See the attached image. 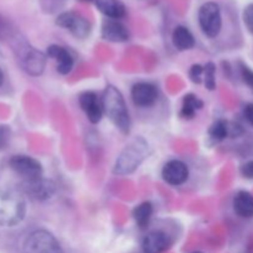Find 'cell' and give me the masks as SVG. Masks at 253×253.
<instances>
[{
	"instance_id": "7402d4cb",
	"label": "cell",
	"mask_w": 253,
	"mask_h": 253,
	"mask_svg": "<svg viewBox=\"0 0 253 253\" xmlns=\"http://www.w3.org/2000/svg\"><path fill=\"white\" fill-rule=\"evenodd\" d=\"M215 72H216V67L214 63L209 62L207 66L204 67V81L205 85L209 90H214L216 88V79H215Z\"/></svg>"
},
{
	"instance_id": "4316f807",
	"label": "cell",
	"mask_w": 253,
	"mask_h": 253,
	"mask_svg": "<svg viewBox=\"0 0 253 253\" xmlns=\"http://www.w3.org/2000/svg\"><path fill=\"white\" fill-rule=\"evenodd\" d=\"M241 174L247 179H253V161H249L242 166Z\"/></svg>"
},
{
	"instance_id": "f546056e",
	"label": "cell",
	"mask_w": 253,
	"mask_h": 253,
	"mask_svg": "<svg viewBox=\"0 0 253 253\" xmlns=\"http://www.w3.org/2000/svg\"><path fill=\"white\" fill-rule=\"evenodd\" d=\"M0 30H1V21H0Z\"/></svg>"
},
{
	"instance_id": "8992f818",
	"label": "cell",
	"mask_w": 253,
	"mask_h": 253,
	"mask_svg": "<svg viewBox=\"0 0 253 253\" xmlns=\"http://www.w3.org/2000/svg\"><path fill=\"white\" fill-rule=\"evenodd\" d=\"M56 24L63 29L68 30L77 39H85L90 34V24L85 17L76 12H62L56 19Z\"/></svg>"
},
{
	"instance_id": "1f68e13d",
	"label": "cell",
	"mask_w": 253,
	"mask_h": 253,
	"mask_svg": "<svg viewBox=\"0 0 253 253\" xmlns=\"http://www.w3.org/2000/svg\"><path fill=\"white\" fill-rule=\"evenodd\" d=\"M193 253H202V252H193Z\"/></svg>"
},
{
	"instance_id": "8fae6325",
	"label": "cell",
	"mask_w": 253,
	"mask_h": 253,
	"mask_svg": "<svg viewBox=\"0 0 253 253\" xmlns=\"http://www.w3.org/2000/svg\"><path fill=\"white\" fill-rule=\"evenodd\" d=\"M189 170L185 163L182 161L173 160L166 163L162 169V177L168 184L170 185H180L188 179Z\"/></svg>"
},
{
	"instance_id": "7c38bea8",
	"label": "cell",
	"mask_w": 253,
	"mask_h": 253,
	"mask_svg": "<svg viewBox=\"0 0 253 253\" xmlns=\"http://www.w3.org/2000/svg\"><path fill=\"white\" fill-rule=\"evenodd\" d=\"M47 54L57 63V71L61 74H68L73 69L74 59L68 49L62 46L52 44L47 49Z\"/></svg>"
},
{
	"instance_id": "d6986e66",
	"label": "cell",
	"mask_w": 253,
	"mask_h": 253,
	"mask_svg": "<svg viewBox=\"0 0 253 253\" xmlns=\"http://www.w3.org/2000/svg\"><path fill=\"white\" fill-rule=\"evenodd\" d=\"M203 108V101L194 94H187L183 99L182 110H180V116L183 119H193L195 113Z\"/></svg>"
},
{
	"instance_id": "ffe728a7",
	"label": "cell",
	"mask_w": 253,
	"mask_h": 253,
	"mask_svg": "<svg viewBox=\"0 0 253 253\" xmlns=\"http://www.w3.org/2000/svg\"><path fill=\"white\" fill-rule=\"evenodd\" d=\"M153 214V207L151 203L145 202L142 204L137 205V207L133 209L132 215L133 219H135L136 224L141 227V229H145L148 224H150V220L152 217Z\"/></svg>"
},
{
	"instance_id": "44dd1931",
	"label": "cell",
	"mask_w": 253,
	"mask_h": 253,
	"mask_svg": "<svg viewBox=\"0 0 253 253\" xmlns=\"http://www.w3.org/2000/svg\"><path fill=\"white\" fill-rule=\"evenodd\" d=\"M227 135H229V125L225 120L215 121L209 130V136L216 142L225 140Z\"/></svg>"
},
{
	"instance_id": "d4e9b609",
	"label": "cell",
	"mask_w": 253,
	"mask_h": 253,
	"mask_svg": "<svg viewBox=\"0 0 253 253\" xmlns=\"http://www.w3.org/2000/svg\"><path fill=\"white\" fill-rule=\"evenodd\" d=\"M241 77L242 81L250 86V88L253 90V71L251 68H249L247 66L241 67Z\"/></svg>"
},
{
	"instance_id": "4fadbf2b",
	"label": "cell",
	"mask_w": 253,
	"mask_h": 253,
	"mask_svg": "<svg viewBox=\"0 0 253 253\" xmlns=\"http://www.w3.org/2000/svg\"><path fill=\"white\" fill-rule=\"evenodd\" d=\"M101 36L104 40L111 42H125L128 40V31L125 25L114 19H108L101 26Z\"/></svg>"
},
{
	"instance_id": "2e32d148",
	"label": "cell",
	"mask_w": 253,
	"mask_h": 253,
	"mask_svg": "<svg viewBox=\"0 0 253 253\" xmlns=\"http://www.w3.org/2000/svg\"><path fill=\"white\" fill-rule=\"evenodd\" d=\"M234 210L240 217H253V195L246 190H241L235 195Z\"/></svg>"
},
{
	"instance_id": "cb8c5ba5",
	"label": "cell",
	"mask_w": 253,
	"mask_h": 253,
	"mask_svg": "<svg viewBox=\"0 0 253 253\" xmlns=\"http://www.w3.org/2000/svg\"><path fill=\"white\" fill-rule=\"evenodd\" d=\"M244 21L249 31L253 35V4H250L244 10Z\"/></svg>"
},
{
	"instance_id": "83f0119b",
	"label": "cell",
	"mask_w": 253,
	"mask_h": 253,
	"mask_svg": "<svg viewBox=\"0 0 253 253\" xmlns=\"http://www.w3.org/2000/svg\"><path fill=\"white\" fill-rule=\"evenodd\" d=\"M245 118L247 119L250 124L253 126V104H247L246 108H245Z\"/></svg>"
},
{
	"instance_id": "30bf717a",
	"label": "cell",
	"mask_w": 253,
	"mask_h": 253,
	"mask_svg": "<svg viewBox=\"0 0 253 253\" xmlns=\"http://www.w3.org/2000/svg\"><path fill=\"white\" fill-rule=\"evenodd\" d=\"M131 96H132L135 105L141 106V108H148L157 101L158 91L153 84L142 82V83H137L132 86Z\"/></svg>"
},
{
	"instance_id": "603a6c76",
	"label": "cell",
	"mask_w": 253,
	"mask_h": 253,
	"mask_svg": "<svg viewBox=\"0 0 253 253\" xmlns=\"http://www.w3.org/2000/svg\"><path fill=\"white\" fill-rule=\"evenodd\" d=\"M203 74H204V67L200 66V64H194L189 71V76L192 78V81L198 84L202 83Z\"/></svg>"
},
{
	"instance_id": "277c9868",
	"label": "cell",
	"mask_w": 253,
	"mask_h": 253,
	"mask_svg": "<svg viewBox=\"0 0 253 253\" xmlns=\"http://www.w3.org/2000/svg\"><path fill=\"white\" fill-rule=\"evenodd\" d=\"M198 20L202 31L210 39H214L221 31L222 19L220 6L214 1H208L200 6Z\"/></svg>"
},
{
	"instance_id": "9c48e42d",
	"label": "cell",
	"mask_w": 253,
	"mask_h": 253,
	"mask_svg": "<svg viewBox=\"0 0 253 253\" xmlns=\"http://www.w3.org/2000/svg\"><path fill=\"white\" fill-rule=\"evenodd\" d=\"M79 104L82 110L85 113L86 118L91 124H98L103 118V104L99 101L98 96L93 91H84L79 96Z\"/></svg>"
},
{
	"instance_id": "52a82bcc",
	"label": "cell",
	"mask_w": 253,
	"mask_h": 253,
	"mask_svg": "<svg viewBox=\"0 0 253 253\" xmlns=\"http://www.w3.org/2000/svg\"><path fill=\"white\" fill-rule=\"evenodd\" d=\"M10 168L24 180H32L42 177V166L30 156H14L9 161Z\"/></svg>"
},
{
	"instance_id": "e0dca14e",
	"label": "cell",
	"mask_w": 253,
	"mask_h": 253,
	"mask_svg": "<svg viewBox=\"0 0 253 253\" xmlns=\"http://www.w3.org/2000/svg\"><path fill=\"white\" fill-rule=\"evenodd\" d=\"M95 5L106 17L119 20L125 16L126 7L120 0H95Z\"/></svg>"
},
{
	"instance_id": "484cf974",
	"label": "cell",
	"mask_w": 253,
	"mask_h": 253,
	"mask_svg": "<svg viewBox=\"0 0 253 253\" xmlns=\"http://www.w3.org/2000/svg\"><path fill=\"white\" fill-rule=\"evenodd\" d=\"M10 138V130L6 126H0V150L7 145Z\"/></svg>"
},
{
	"instance_id": "5bb4252c",
	"label": "cell",
	"mask_w": 253,
	"mask_h": 253,
	"mask_svg": "<svg viewBox=\"0 0 253 253\" xmlns=\"http://www.w3.org/2000/svg\"><path fill=\"white\" fill-rule=\"evenodd\" d=\"M46 66V56L35 48L27 49L22 57V67L31 76H40Z\"/></svg>"
},
{
	"instance_id": "ac0fdd59",
	"label": "cell",
	"mask_w": 253,
	"mask_h": 253,
	"mask_svg": "<svg viewBox=\"0 0 253 253\" xmlns=\"http://www.w3.org/2000/svg\"><path fill=\"white\" fill-rule=\"evenodd\" d=\"M172 41L178 51H187L194 47L195 40L192 32L185 26H177L172 34Z\"/></svg>"
},
{
	"instance_id": "4dcf8cb0",
	"label": "cell",
	"mask_w": 253,
	"mask_h": 253,
	"mask_svg": "<svg viewBox=\"0 0 253 253\" xmlns=\"http://www.w3.org/2000/svg\"><path fill=\"white\" fill-rule=\"evenodd\" d=\"M84 1H90V0H84Z\"/></svg>"
},
{
	"instance_id": "9a60e30c",
	"label": "cell",
	"mask_w": 253,
	"mask_h": 253,
	"mask_svg": "<svg viewBox=\"0 0 253 253\" xmlns=\"http://www.w3.org/2000/svg\"><path fill=\"white\" fill-rule=\"evenodd\" d=\"M169 246V237L162 231H152L143 239L142 249L145 253H162Z\"/></svg>"
},
{
	"instance_id": "3957f363",
	"label": "cell",
	"mask_w": 253,
	"mask_h": 253,
	"mask_svg": "<svg viewBox=\"0 0 253 253\" xmlns=\"http://www.w3.org/2000/svg\"><path fill=\"white\" fill-rule=\"evenodd\" d=\"M148 143L142 137L135 138L124 148L118 157L114 166V173L118 175H126L135 172L148 156Z\"/></svg>"
},
{
	"instance_id": "5b68a950",
	"label": "cell",
	"mask_w": 253,
	"mask_h": 253,
	"mask_svg": "<svg viewBox=\"0 0 253 253\" xmlns=\"http://www.w3.org/2000/svg\"><path fill=\"white\" fill-rule=\"evenodd\" d=\"M24 253H63V251L53 235L44 230H37L27 237Z\"/></svg>"
},
{
	"instance_id": "ba28073f",
	"label": "cell",
	"mask_w": 253,
	"mask_h": 253,
	"mask_svg": "<svg viewBox=\"0 0 253 253\" xmlns=\"http://www.w3.org/2000/svg\"><path fill=\"white\" fill-rule=\"evenodd\" d=\"M21 192L29 195L31 199L42 202L53 197L56 193V184L52 180L42 177L32 180H24L21 183Z\"/></svg>"
},
{
	"instance_id": "f1b7e54d",
	"label": "cell",
	"mask_w": 253,
	"mask_h": 253,
	"mask_svg": "<svg viewBox=\"0 0 253 253\" xmlns=\"http://www.w3.org/2000/svg\"><path fill=\"white\" fill-rule=\"evenodd\" d=\"M2 82H4V74H2L1 69H0V86H1Z\"/></svg>"
},
{
	"instance_id": "6da1fadb",
	"label": "cell",
	"mask_w": 253,
	"mask_h": 253,
	"mask_svg": "<svg viewBox=\"0 0 253 253\" xmlns=\"http://www.w3.org/2000/svg\"><path fill=\"white\" fill-rule=\"evenodd\" d=\"M101 104H103L104 113L108 115L111 123L124 133H127L130 131L131 121L123 94L115 86H106L103 94V99H101Z\"/></svg>"
},
{
	"instance_id": "7a4b0ae2",
	"label": "cell",
	"mask_w": 253,
	"mask_h": 253,
	"mask_svg": "<svg viewBox=\"0 0 253 253\" xmlns=\"http://www.w3.org/2000/svg\"><path fill=\"white\" fill-rule=\"evenodd\" d=\"M26 214V203L21 192L0 188V226H15Z\"/></svg>"
}]
</instances>
